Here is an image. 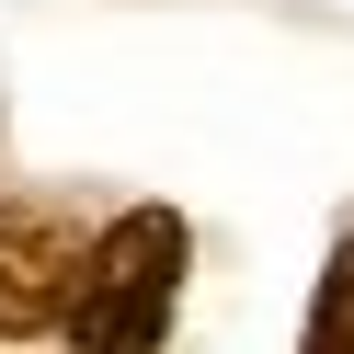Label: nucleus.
Returning <instances> with one entry per match:
<instances>
[{
  "label": "nucleus",
  "mask_w": 354,
  "mask_h": 354,
  "mask_svg": "<svg viewBox=\"0 0 354 354\" xmlns=\"http://www.w3.org/2000/svg\"><path fill=\"white\" fill-rule=\"evenodd\" d=\"M80 297V229L35 194H0V331H57Z\"/></svg>",
  "instance_id": "f03ea898"
},
{
  "label": "nucleus",
  "mask_w": 354,
  "mask_h": 354,
  "mask_svg": "<svg viewBox=\"0 0 354 354\" xmlns=\"http://www.w3.org/2000/svg\"><path fill=\"white\" fill-rule=\"evenodd\" d=\"M308 354H354V240L331 252L320 297H308Z\"/></svg>",
  "instance_id": "7ed1b4c3"
},
{
  "label": "nucleus",
  "mask_w": 354,
  "mask_h": 354,
  "mask_svg": "<svg viewBox=\"0 0 354 354\" xmlns=\"http://www.w3.org/2000/svg\"><path fill=\"white\" fill-rule=\"evenodd\" d=\"M183 252L194 240H183L171 206H126L115 229L80 240V297H69L80 354H160L171 297H183Z\"/></svg>",
  "instance_id": "f257e3e1"
}]
</instances>
